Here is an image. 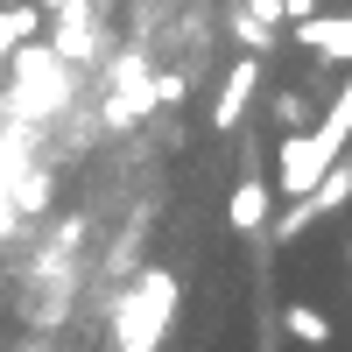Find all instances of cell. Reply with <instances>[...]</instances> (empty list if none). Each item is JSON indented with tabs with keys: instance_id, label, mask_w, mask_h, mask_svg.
Listing matches in <instances>:
<instances>
[{
	"instance_id": "6da1fadb",
	"label": "cell",
	"mask_w": 352,
	"mask_h": 352,
	"mask_svg": "<svg viewBox=\"0 0 352 352\" xmlns=\"http://www.w3.org/2000/svg\"><path fill=\"white\" fill-rule=\"evenodd\" d=\"M176 275L169 268H141L120 296H113V352H155L176 324Z\"/></svg>"
},
{
	"instance_id": "7a4b0ae2",
	"label": "cell",
	"mask_w": 352,
	"mask_h": 352,
	"mask_svg": "<svg viewBox=\"0 0 352 352\" xmlns=\"http://www.w3.org/2000/svg\"><path fill=\"white\" fill-rule=\"evenodd\" d=\"M106 78H113V99H106V127H113V134L134 127L148 106H162V99H155V71H148V56H141V50H113V56H106Z\"/></svg>"
},
{
	"instance_id": "3957f363",
	"label": "cell",
	"mask_w": 352,
	"mask_h": 352,
	"mask_svg": "<svg viewBox=\"0 0 352 352\" xmlns=\"http://www.w3.org/2000/svg\"><path fill=\"white\" fill-rule=\"evenodd\" d=\"M254 92H261V56L247 50V56H232V64H226V85H219V99H212V127H219V134H232V127L247 120Z\"/></svg>"
},
{
	"instance_id": "277c9868",
	"label": "cell",
	"mask_w": 352,
	"mask_h": 352,
	"mask_svg": "<svg viewBox=\"0 0 352 352\" xmlns=\"http://www.w3.org/2000/svg\"><path fill=\"white\" fill-rule=\"evenodd\" d=\"M268 219H275V184L240 176V184H232V197H226V226H232V232H261Z\"/></svg>"
},
{
	"instance_id": "5b68a950",
	"label": "cell",
	"mask_w": 352,
	"mask_h": 352,
	"mask_svg": "<svg viewBox=\"0 0 352 352\" xmlns=\"http://www.w3.org/2000/svg\"><path fill=\"white\" fill-rule=\"evenodd\" d=\"M43 0H8V8H0V64H8V56L21 50V43H36L43 36Z\"/></svg>"
},
{
	"instance_id": "8992f818",
	"label": "cell",
	"mask_w": 352,
	"mask_h": 352,
	"mask_svg": "<svg viewBox=\"0 0 352 352\" xmlns=\"http://www.w3.org/2000/svg\"><path fill=\"white\" fill-rule=\"evenodd\" d=\"M50 190H56V176H50V169H28V162H21V169L8 176V204H14L21 219H36V212H50Z\"/></svg>"
},
{
	"instance_id": "52a82bcc",
	"label": "cell",
	"mask_w": 352,
	"mask_h": 352,
	"mask_svg": "<svg viewBox=\"0 0 352 352\" xmlns=\"http://www.w3.org/2000/svg\"><path fill=\"white\" fill-rule=\"evenodd\" d=\"M282 324H289V338H303V345H331V317L310 310V303H289Z\"/></svg>"
},
{
	"instance_id": "ba28073f",
	"label": "cell",
	"mask_w": 352,
	"mask_h": 352,
	"mask_svg": "<svg viewBox=\"0 0 352 352\" xmlns=\"http://www.w3.org/2000/svg\"><path fill=\"white\" fill-rule=\"evenodd\" d=\"M226 21H232V36H240V43H247L254 56H261V50H268V43L282 36V28H275V21H261L254 8H240V14H226Z\"/></svg>"
},
{
	"instance_id": "9c48e42d",
	"label": "cell",
	"mask_w": 352,
	"mask_h": 352,
	"mask_svg": "<svg viewBox=\"0 0 352 352\" xmlns=\"http://www.w3.org/2000/svg\"><path fill=\"white\" fill-rule=\"evenodd\" d=\"M275 120H282V134H303V120H310V106H303L296 92H282V99H275Z\"/></svg>"
},
{
	"instance_id": "30bf717a",
	"label": "cell",
	"mask_w": 352,
	"mask_h": 352,
	"mask_svg": "<svg viewBox=\"0 0 352 352\" xmlns=\"http://www.w3.org/2000/svg\"><path fill=\"white\" fill-rule=\"evenodd\" d=\"M43 14H56V21H99L92 0H43Z\"/></svg>"
},
{
	"instance_id": "8fae6325",
	"label": "cell",
	"mask_w": 352,
	"mask_h": 352,
	"mask_svg": "<svg viewBox=\"0 0 352 352\" xmlns=\"http://www.w3.org/2000/svg\"><path fill=\"white\" fill-rule=\"evenodd\" d=\"M184 92H190V78H184V71H155V99H162V106H176Z\"/></svg>"
},
{
	"instance_id": "7c38bea8",
	"label": "cell",
	"mask_w": 352,
	"mask_h": 352,
	"mask_svg": "<svg viewBox=\"0 0 352 352\" xmlns=\"http://www.w3.org/2000/svg\"><path fill=\"white\" fill-rule=\"evenodd\" d=\"M317 14V0H289V28H296V21H310Z\"/></svg>"
},
{
	"instance_id": "4fadbf2b",
	"label": "cell",
	"mask_w": 352,
	"mask_h": 352,
	"mask_svg": "<svg viewBox=\"0 0 352 352\" xmlns=\"http://www.w3.org/2000/svg\"><path fill=\"white\" fill-rule=\"evenodd\" d=\"M14 352H50V345H43V338H28V345H14Z\"/></svg>"
},
{
	"instance_id": "5bb4252c",
	"label": "cell",
	"mask_w": 352,
	"mask_h": 352,
	"mask_svg": "<svg viewBox=\"0 0 352 352\" xmlns=\"http://www.w3.org/2000/svg\"><path fill=\"white\" fill-rule=\"evenodd\" d=\"M345 261H352V240H345Z\"/></svg>"
}]
</instances>
